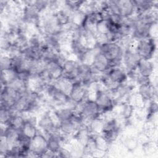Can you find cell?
<instances>
[{
	"label": "cell",
	"mask_w": 158,
	"mask_h": 158,
	"mask_svg": "<svg viewBox=\"0 0 158 158\" xmlns=\"http://www.w3.org/2000/svg\"><path fill=\"white\" fill-rule=\"evenodd\" d=\"M135 107L127 102H120L117 104L114 110L117 115L125 120H128L133 117Z\"/></svg>",
	"instance_id": "9a60e30c"
},
{
	"label": "cell",
	"mask_w": 158,
	"mask_h": 158,
	"mask_svg": "<svg viewBox=\"0 0 158 158\" xmlns=\"http://www.w3.org/2000/svg\"><path fill=\"white\" fill-rule=\"evenodd\" d=\"M54 111V114L57 117L58 120L60 122L66 120H69L73 117L75 115V112L67 109L66 107H60L56 109Z\"/></svg>",
	"instance_id": "603a6c76"
},
{
	"label": "cell",
	"mask_w": 158,
	"mask_h": 158,
	"mask_svg": "<svg viewBox=\"0 0 158 158\" xmlns=\"http://www.w3.org/2000/svg\"><path fill=\"white\" fill-rule=\"evenodd\" d=\"M118 12L123 19L128 18L136 14L133 0H116Z\"/></svg>",
	"instance_id": "8fae6325"
},
{
	"label": "cell",
	"mask_w": 158,
	"mask_h": 158,
	"mask_svg": "<svg viewBox=\"0 0 158 158\" xmlns=\"http://www.w3.org/2000/svg\"><path fill=\"white\" fill-rule=\"evenodd\" d=\"M86 126L92 135L101 134L103 130L104 122L100 117L95 118L89 122Z\"/></svg>",
	"instance_id": "7402d4cb"
},
{
	"label": "cell",
	"mask_w": 158,
	"mask_h": 158,
	"mask_svg": "<svg viewBox=\"0 0 158 158\" xmlns=\"http://www.w3.org/2000/svg\"><path fill=\"white\" fill-rule=\"evenodd\" d=\"M136 14L141 15L152 9H158V1L133 0Z\"/></svg>",
	"instance_id": "e0dca14e"
},
{
	"label": "cell",
	"mask_w": 158,
	"mask_h": 158,
	"mask_svg": "<svg viewBox=\"0 0 158 158\" xmlns=\"http://www.w3.org/2000/svg\"><path fill=\"white\" fill-rule=\"evenodd\" d=\"M94 100L99 106L101 114L114 110L117 104L114 99L113 91L106 89L101 83L94 94Z\"/></svg>",
	"instance_id": "6da1fadb"
},
{
	"label": "cell",
	"mask_w": 158,
	"mask_h": 158,
	"mask_svg": "<svg viewBox=\"0 0 158 158\" xmlns=\"http://www.w3.org/2000/svg\"><path fill=\"white\" fill-rule=\"evenodd\" d=\"M1 71L12 70L13 59L6 54H1L0 56Z\"/></svg>",
	"instance_id": "83f0119b"
},
{
	"label": "cell",
	"mask_w": 158,
	"mask_h": 158,
	"mask_svg": "<svg viewBox=\"0 0 158 158\" xmlns=\"http://www.w3.org/2000/svg\"><path fill=\"white\" fill-rule=\"evenodd\" d=\"M91 66L94 70L102 73L107 72L111 68L109 60L101 52L95 56Z\"/></svg>",
	"instance_id": "2e32d148"
},
{
	"label": "cell",
	"mask_w": 158,
	"mask_h": 158,
	"mask_svg": "<svg viewBox=\"0 0 158 158\" xmlns=\"http://www.w3.org/2000/svg\"><path fill=\"white\" fill-rule=\"evenodd\" d=\"M137 135L138 134L122 132L117 142L128 152L133 153L140 146Z\"/></svg>",
	"instance_id": "ba28073f"
},
{
	"label": "cell",
	"mask_w": 158,
	"mask_h": 158,
	"mask_svg": "<svg viewBox=\"0 0 158 158\" xmlns=\"http://www.w3.org/2000/svg\"><path fill=\"white\" fill-rule=\"evenodd\" d=\"M88 88L81 82H73V86L69 94L70 98L77 104H80L89 98Z\"/></svg>",
	"instance_id": "30bf717a"
},
{
	"label": "cell",
	"mask_w": 158,
	"mask_h": 158,
	"mask_svg": "<svg viewBox=\"0 0 158 158\" xmlns=\"http://www.w3.org/2000/svg\"><path fill=\"white\" fill-rule=\"evenodd\" d=\"M25 123V119L22 113H19L14 115L9 123L10 126L18 131H21Z\"/></svg>",
	"instance_id": "484cf974"
},
{
	"label": "cell",
	"mask_w": 158,
	"mask_h": 158,
	"mask_svg": "<svg viewBox=\"0 0 158 158\" xmlns=\"http://www.w3.org/2000/svg\"><path fill=\"white\" fill-rule=\"evenodd\" d=\"M136 70L139 74L150 77L154 73H157V64L154 63L152 59H141Z\"/></svg>",
	"instance_id": "7c38bea8"
},
{
	"label": "cell",
	"mask_w": 158,
	"mask_h": 158,
	"mask_svg": "<svg viewBox=\"0 0 158 158\" xmlns=\"http://www.w3.org/2000/svg\"><path fill=\"white\" fill-rule=\"evenodd\" d=\"M80 62L75 57L68 59L62 65V77L75 82L78 77Z\"/></svg>",
	"instance_id": "9c48e42d"
},
{
	"label": "cell",
	"mask_w": 158,
	"mask_h": 158,
	"mask_svg": "<svg viewBox=\"0 0 158 158\" xmlns=\"http://www.w3.org/2000/svg\"><path fill=\"white\" fill-rule=\"evenodd\" d=\"M136 92L144 101V103L153 99H157V89H156L151 83L145 85L137 86Z\"/></svg>",
	"instance_id": "5bb4252c"
},
{
	"label": "cell",
	"mask_w": 158,
	"mask_h": 158,
	"mask_svg": "<svg viewBox=\"0 0 158 158\" xmlns=\"http://www.w3.org/2000/svg\"><path fill=\"white\" fill-rule=\"evenodd\" d=\"M140 59L141 57L134 48L125 49L122 57V66L127 73L136 70Z\"/></svg>",
	"instance_id": "8992f818"
},
{
	"label": "cell",
	"mask_w": 158,
	"mask_h": 158,
	"mask_svg": "<svg viewBox=\"0 0 158 158\" xmlns=\"http://www.w3.org/2000/svg\"><path fill=\"white\" fill-rule=\"evenodd\" d=\"M69 46L73 57L77 59L89 49L83 38H71Z\"/></svg>",
	"instance_id": "4fadbf2b"
},
{
	"label": "cell",
	"mask_w": 158,
	"mask_h": 158,
	"mask_svg": "<svg viewBox=\"0 0 158 158\" xmlns=\"http://www.w3.org/2000/svg\"><path fill=\"white\" fill-rule=\"evenodd\" d=\"M75 114L81 117L86 125L91 120L99 117L101 111L96 101L93 99L88 98L78 104Z\"/></svg>",
	"instance_id": "3957f363"
},
{
	"label": "cell",
	"mask_w": 158,
	"mask_h": 158,
	"mask_svg": "<svg viewBox=\"0 0 158 158\" xmlns=\"http://www.w3.org/2000/svg\"><path fill=\"white\" fill-rule=\"evenodd\" d=\"M139 20L142 23L151 25L158 20V9H152L141 15H138Z\"/></svg>",
	"instance_id": "44dd1931"
},
{
	"label": "cell",
	"mask_w": 158,
	"mask_h": 158,
	"mask_svg": "<svg viewBox=\"0 0 158 158\" xmlns=\"http://www.w3.org/2000/svg\"><path fill=\"white\" fill-rule=\"evenodd\" d=\"M33 6L41 14L47 10L49 6V1H45V0L34 1Z\"/></svg>",
	"instance_id": "f1b7e54d"
},
{
	"label": "cell",
	"mask_w": 158,
	"mask_h": 158,
	"mask_svg": "<svg viewBox=\"0 0 158 158\" xmlns=\"http://www.w3.org/2000/svg\"><path fill=\"white\" fill-rule=\"evenodd\" d=\"M92 136V135L89 132L86 125L83 126L74 135V140L78 142L79 144L85 146L87 143L89 141Z\"/></svg>",
	"instance_id": "d6986e66"
},
{
	"label": "cell",
	"mask_w": 158,
	"mask_h": 158,
	"mask_svg": "<svg viewBox=\"0 0 158 158\" xmlns=\"http://www.w3.org/2000/svg\"><path fill=\"white\" fill-rule=\"evenodd\" d=\"M33 2L31 4H24L22 11V19L23 22L34 26L38 27L41 14L33 6Z\"/></svg>",
	"instance_id": "52a82bcc"
},
{
	"label": "cell",
	"mask_w": 158,
	"mask_h": 158,
	"mask_svg": "<svg viewBox=\"0 0 158 158\" xmlns=\"http://www.w3.org/2000/svg\"><path fill=\"white\" fill-rule=\"evenodd\" d=\"M99 47L100 52L109 60L111 67L122 66L124 49L118 43H106Z\"/></svg>",
	"instance_id": "7a4b0ae2"
},
{
	"label": "cell",
	"mask_w": 158,
	"mask_h": 158,
	"mask_svg": "<svg viewBox=\"0 0 158 158\" xmlns=\"http://www.w3.org/2000/svg\"><path fill=\"white\" fill-rule=\"evenodd\" d=\"M157 40L148 38L135 41L134 49L141 59H152L157 54Z\"/></svg>",
	"instance_id": "277c9868"
},
{
	"label": "cell",
	"mask_w": 158,
	"mask_h": 158,
	"mask_svg": "<svg viewBox=\"0 0 158 158\" xmlns=\"http://www.w3.org/2000/svg\"><path fill=\"white\" fill-rule=\"evenodd\" d=\"M24 135L31 139L39 132V129L37 125L25 121V123L20 131Z\"/></svg>",
	"instance_id": "cb8c5ba5"
},
{
	"label": "cell",
	"mask_w": 158,
	"mask_h": 158,
	"mask_svg": "<svg viewBox=\"0 0 158 158\" xmlns=\"http://www.w3.org/2000/svg\"><path fill=\"white\" fill-rule=\"evenodd\" d=\"M141 151L146 155H152L157 152V141L149 139L140 145Z\"/></svg>",
	"instance_id": "d4e9b609"
},
{
	"label": "cell",
	"mask_w": 158,
	"mask_h": 158,
	"mask_svg": "<svg viewBox=\"0 0 158 158\" xmlns=\"http://www.w3.org/2000/svg\"><path fill=\"white\" fill-rule=\"evenodd\" d=\"M45 70L52 81L62 77V67L55 61L46 62Z\"/></svg>",
	"instance_id": "ac0fdd59"
},
{
	"label": "cell",
	"mask_w": 158,
	"mask_h": 158,
	"mask_svg": "<svg viewBox=\"0 0 158 158\" xmlns=\"http://www.w3.org/2000/svg\"><path fill=\"white\" fill-rule=\"evenodd\" d=\"M29 150L31 157H42L43 155L48 150L47 137L39 131L38 133L31 139Z\"/></svg>",
	"instance_id": "5b68a950"
},
{
	"label": "cell",
	"mask_w": 158,
	"mask_h": 158,
	"mask_svg": "<svg viewBox=\"0 0 158 158\" xmlns=\"http://www.w3.org/2000/svg\"><path fill=\"white\" fill-rule=\"evenodd\" d=\"M102 20H104L102 13L101 12L95 11L86 14L84 23H88L94 25H96L98 23L102 22Z\"/></svg>",
	"instance_id": "4316f807"
},
{
	"label": "cell",
	"mask_w": 158,
	"mask_h": 158,
	"mask_svg": "<svg viewBox=\"0 0 158 158\" xmlns=\"http://www.w3.org/2000/svg\"><path fill=\"white\" fill-rule=\"evenodd\" d=\"M52 83L58 89L69 96L73 86L72 81L65 77H61L60 78L54 80Z\"/></svg>",
	"instance_id": "ffe728a7"
},
{
	"label": "cell",
	"mask_w": 158,
	"mask_h": 158,
	"mask_svg": "<svg viewBox=\"0 0 158 158\" xmlns=\"http://www.w3.org/2000/svg\"><path fill=\"white\" fill-rule=\"evenodd\" d=\"M151 83V78L149 77H146L144 75H141L140 74L138 75L136 80V85L137 86L140 85H145Z\"/></svg>",
	"instance_id": "f546056e"
}]
</instances>
